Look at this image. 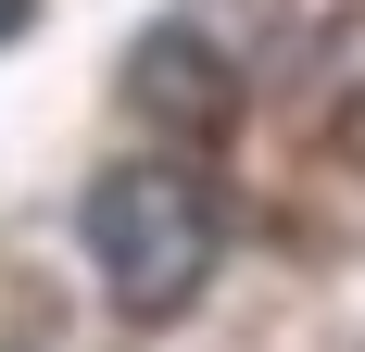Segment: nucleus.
I'll list each match as a JSON object with an SVG mask.
<instances>
[{
    "label": "nucleus",
    "instance_id": "nucleus-1",
    "mask_svg": "<svg viewBox=\"0 0 365 352\" xmlns=\"http://www.w3.org/2000/svg\"><path fill=\"white\" fill-rule=\"evenodd\" d=\"M88 264H101V289H113V315L126 327H164V315H189L202 302V277H215V189L189 164H113V176H88Z\"/></svg>",
    "mask_w": 365,
    "mask_h": 352
},
{
    "label": "nucleus",
    "instance_id": "nucleus-4",
    "mask_svg": "<svg viewBox=\"0 0 365 352\" xmlns=\"http://www.w3.org/2000/svg\"><path fill=\"white\" fill-rule=\"evenodd\" d=\"M38 26V0H0V51H13V38H26Z\"/></svg>",
    "mask_w": 365,
    "mask_h": 352
},
{
    "label": "nucleus",
    "instance_id": "nucleus-3",
    "mask_svg": "<svg viewBox=\"0 0 365 352\" xmlns=\"http://www.w3.org/2000/svg\"><path fill=\"white\" fill-rule=\"evenodd\" d=\"M315 139H328L340 164L365 176V13L315 38Z\"/></svg>",
    "mask_w": 365,
    "mask_h": 352
},
{
    "label": "nucleus",
    "instance_id": "nucleus-2",
    "mask_svg": "<svg viewBox=\"0 0 365 352\" xmlns=\"http://www.w3.org/2000/svg\"><path fill=\"white\" fill-rule=\"evenodd\" d=\"M126 101H139V113H164V126H189V139H215L227 113H240V76H227L189 26H151L139 51H126Z\"/></svg>",
    "mask_w": 365,
    "mask_h": 352
}]
</instances>
